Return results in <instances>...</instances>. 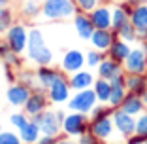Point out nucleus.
I'll list each match as a JSON object with an SVG mask.
<instances>
[{
	"label": "nucleus",
	"mask_w": 147,
	"mask_h": 144,
	"mask_svg": "<svg viewBox=\"0 0 147 144\" xmlns=\"http://www.w3.org/2000/svg\"><path fill=\"white\" fill-rule=\"evenodd\" d=\"M26 48H28V55H30V59H34L38 65L47 66L49 63L53 61V53L49 51V48L45 46L43 36H42V32H40V31H30Z\"/></svg>",
	"instance_id": "f257e3e1"
},
{
	"label": "nucleus",
	"mask_w": 147,
	"mask_h": 144,
	"mask_svg": "<svg viewBox=\"0 0 147 144\" xmlns=\"http://www.w3.org/2000/svg\"><path fill=\"white\" fill-rule=\"evenodd\" d=\"M123 66H125L126 74H145L147 72V44L145 42H142L140 46L130 49Z\"/></svg>",
	"instance_id": "f03ea898"
},
{
	"label": "nucleus",
	"mask_w": 147,
	"mask_h": 144,
	"mask_svg": "<svg viewBox=\"0 0 147 144\" xmlns=\"http://www.w3.org/2000/svg\"><path fill=\"white\" fill-rule=\"evenodd\" d=\"M76 2L72 0H43L42 12L49 19H64L76 13Z\"/></svg>",
	"instance_id": "7ed1b4c3"
},
{
	"label": "nucleus",
	"mask_w": 147,
	"mask_h": 144,
	"mask_svg": "<svg viewBox=\"0 0 147 144\" xmlns=\"http://www.w3.org/2000/svg\"><path fill=\"white\" fill-rule=\"evenodd\" d=\"M96 100H98V97H96L94 89H81V91H78L76 97L70 100L68 108L74 110V112L87 114V112H91V110L96 106Z\"/></svg>",
	"instance_id": "20e7f679"
},
{
	"label": "nucleus",
	"mask_w": 147,
	"mask_h": 144,
	"mask_svg": "<svg viewBox=\"0 0 147 144\" xmlns=\"http://www.w3.org/2000/svg\"><path fill=\"white\" fill-rule=\"evenodd\" d=\"M111 118H113V123H115V129L119 135L126 136V139L136 135V119L132 114H126L125 110L115 108L111 114Z\"/></svg>",
	"instance_id": "39448f33"
},
{
	"label": "nucleus",
	"mask_w": 147,
	"mask_h": 144,
	"mask_svg": "<svg viewBox=\"0 0 147 144\" xmlns=\"http://www.w3.org/2000/svg\"><path fill=\"white\" fill-rule=\"evenodd\" d=\"M34 123H38L40 131H42L43 135H49V136H55L57 133H59V129H61V125H62V123L59 121V118H57V114H53V112L36 114Z\"/></svg>",
	"instance_id": "423d86ee"
},
{
	"label": "nucleus",
	"mask_w": 147,
	"mask_h": 144,
	"mask_svg": "<svg viewBox=\"0 0 147 144\" xmlns=\"http://www.w3.org/2000/svg\"><path fill=\"white\" fill-rule=\"evenodd\" d=\"M111 82V93H109V102L108 104L111 108H119L123 102V99L126 97L128 89H126V76L125 74H119L115 78L109 80Z\"/></svg>",
	"instance_id": "0eeeda50"
},
{
	"label": "nucleus",
	"mask_w": 147,
	"mask_h": 144,
	"mask_svg": "<svg viewBox=\"0 0 147 144\" xmlns=\"http://www.w3.org/2000/svg\"><path fill=\"white\" fill-rule=\"evenodd\" d=\"M130 23L134 25L140 40H147V4L134 6L130 12Z\"/></svg>",
	"instance_id": "6e6552de"
},
{
	"label": "nucleus",
	"mask_w": 147,
	"mask_h": 144,
	"mask_svg": "<svg viewBox=\"0 0 147 144\" xmlns=\"http://www.w3.org/2000/svg\"><path fill=\"white\" fill-rule=\"evenodd\" d=\"M62 127H64V131L68 133V135H83V133L87 131V127H91V125L87 123L85 114L83 112H76V114L66 116Z\"/></svg>",
	"instance_id": "1a4fd4ad"
},
{
	"label": "nucleus",
	"mask_w": 147,
	"mask_h": 144,
	"mask_svg": "<svg viewBox=\"0 0 147 144\" xmlns=\"http://www.w3.org/2000/svg\"><path fill=\"white\" fill-rule=\"evenodd\" d=\"M113 129H115V123H113V118H109V116L96 118L91 123V133L98 136L100 140H109V136L113 135Z\"/></svg>",
	"instance_id": "9d476101"
},
{
	"label": "nucleus",
	"mask_w": 147,
	"mask_h": 144,
	"mask_svg": "<svg viewBox=\"0 0 147 144\" xmlns=\"http://www.w3.org/2000/svg\"><path fill=\"white\" fill-rule=\"evenodd\" d=\"M115 34L117 32L113 29H96L91 36V42L94 46V49L98 51H108L111 48V44L115 42Z\"/></svg>",
	"instance_id": "9b49d317"
},
{
	"label": "nucleus",
	"mask_w": 147,
	"mask_h": 144,
	"mask_svg": "<svg viewBox=\"0 0 147 144\" xmlns=\"http://www.w3.org/2000/svg\"><path fill=\"white\" fill-rule=\"evenodd\" d=\"M8 44H9V48H11L13 53H21L23 49L26 48V44H28V36H26L25 27L15 25V27L9 29L8 31Z\"/></svg>",
	"instance_id": "f8f14e48"
},
{
	"label": "nucleus",
	"mask_w": 147,
	"mask_h": 144,
	"mask_svg": "<svg viewBox=\"0 0 147 144\" xmlns=\"http://www.w3.org/2000/svg\"><path fill=\"white\" fill-rule=\"evenodd\" d=\"M111 13L113 8L109 6H98L91 12V21L94 25V29H111Z\"/></svg>",
	"instance_id": "ddd939ff"
},
{
	"label": "nucleus",
	"mask_w": 147,
	"mask_h": 144,
	"mask_svg": "<svg viewBox=\"0 0 147 144\" xmlns=\"http://www.w3.org/2000/svg\"><path fill=\"white\" fill-rule=\"evenodd\" d=\"M121 110H125L126 114H132V116H140V114L145 110V102H143V97L142 95H136V93H126V97L123 99Z\"/></svg>",
	"instance_id": "4468645a"
},
{
	"label": "nucleus",
	"mask_w": 147,
	"mask_h": 144,
	"mask_svg": "<svg viewBox=\"0 0 147 144\" xmlns=\"http://www.w3.org/2000/svg\"><path fill=\"white\" fill-rule=\"evenodd\" d=\"M87 63L85 55H83L79 49H70L64 57H62V68L68 70V72H78L81 70V66Z\"/></svg>",
	"instance_id": "2eb2a0df"
},
{
	"label": "nucleus",
	"mask_w": 147,
	"mask_h": 144,
	"mask_svg": "<svg viewBox=\"0 0 147 144\" xmlns=\"http://www.w3.org/2000/svg\"><path fill=\"white\" fill-rule=\"evenodd\" d=\"M123 63L115 61V59H111V57H108V59H104V61L98 65V74L100 78H106V80H111L115 78V76L123 74Z\"/></svg>",
	"instance_id": "dca6fc26"
},
{
	"label": "nucleus",
	"mask_w": 147,
	"mask_h": 144,
	"mask_svg": "<svg viewBox=\"0 0 147 144\" xmlns=\"http://www.w3.org/2000/svg\"><path fill=\"white\" fill-rule=\"evenodd\" d=\"M74 27H76L79 38H83V40H91L92 32L96 31L92 21H91V17L85 15V13H78V15L74 17Z\"/></svg>",
	"instance_id": "f3484780"
},
{
	"label": "nucleus",
	"mask_w": 147,
	"mask_h": 144,
	"mask_svg": "<svg viewBox=\"0 0 147 144\" xmlns=\"http://www.w3.org/2000/svg\"><path fill=\"white\" fill-rule=\"evenodd\" d=\"M68 93H70V83H66L64 78H59L55 83L49 85V97L53 102H64L68 99Z\"/></svg>",
	"instance_id": "a211bd4d"
},
{
	"label": "nucleus",
	"mask_w": 147,
	"mask_h": 144,
	"mask_svg": "<svg viewBox=\"0 0 147 144\" xmlns=\"http://www.w3.org/2000/svg\"><path fill=\"white\" fill-rule=\"evenodd\" d=\"M130 44L128 42H125V40H115L111 44V48L108 49V53H109V57L111 59H115V61H119V63H125L126 61V57H128V53H130Z\"/></svg>",
	"instance_id": "6ab92c4d"
},
{
	"label": "nucleus",
	"mask_w": 147,
	"mask_h": 144,
	"mask_svg": "<svg viewBox=\"0 0 147 144\" xmlns=\"http://www.w3.org/2000/svg\"><path fill=\"white\" fill-rule=\"evenodd\" d=\"M126 89L136 95H143L147 89V76L145 74H128L126 76Z\"/></svg>",
	"instance_id": "aec40b11"
},
{
	"label": "nucleus",
	"mask_w": 147,
	"mask_h": 144,
	"mask_svg": "<svg viewBox=\"0 0 147 144\" xmlns=\"http://www.w3.org/2000/svg\"><path fill=\"white\" fill-rule=\"evenodd\" d=\"M92 74L91 72H81V70H78V72H74V76L70 78V87L76 89V91H81V89H89L92 85Z\"/></svg>",
	"instance_id": "412c9836"
},
{
	"label": "nucleus",
	"mask_w": 147,
	"mask_h": 144,
	"mask_svg": "<svg viewBox=\"0 0 147 144\" xmlns=\"http://www.w3.org/2000/svg\"><path fill=\"white\" fill-rule=\"evenodd\" d=\"M28 97H30V93H28V87H25V85H15V87H11L8 91V100L13 106L26 104Z\"/></svg>",
	"instance_id": "4be33fe9"
},
{
	"label": "nucleus",
	"mask_w": 147,
	"mask_h": 144,
	"mask_svg": "<svg viewBox=\"0 0 147 144\" xmlns=\"http://www.w3.org/2000/svg\"><path fill=\"white\" fill-rule=\"evenodd\" d=\"M26 114H32V116H36V114H40L43 110V106H45V95H43L42 91H36L32 93L30 97H28V100H26Z\"/></svg>",
	"instance_id": "5701e85b"
},
{
	"label": "nucleus",
	"mask_w": 147,
	"mask_h": 144,
	"mask_svg": "<svg viewBox=\"0 0 147 144\" xmlns=\"http://www.w3.org/2000/svg\"><path fill=\"white\" fill-rule=\"evenodd\" d=\"M94 91H96V97L102 104L109 102V93H111V82L106 78H100L94 82Z\"/></svg>",
	"instance_id": "b1692460"
},
{
	"label": "nucleus",
	"mask_w": 147,
	"mask_h": 144,
	"mask_svg": "<svg viewBox=\"0 0 147 144\" xmlns=\"http://www.w3.org/2000/svg\"><path fill=\"white\" fill-rule=\"evenodd\" d=\"M59 78H62L57 70H53V68H42L38 72V80L42 82V85H45V87H49L51 83H55Z\"/></svg>",
	"instance_id": "393cba45"
},
{
	"label": "nucleus",
	"mask_w": 147,
	"mask_h": 144,
	"mask_svg": "<svg viewBox=\"0 0 147 144\" xmlns=\"http://www.w3.org/2000/svg\"><path fill=\"white\" fill-rule=\"evenodd\" d=\"M117 36H119V38L121 40H125V42H136V40H138V32H136V29H134V25H132V23H126V25H123L121 29H119V31H117Z\"/></svg>",
	"instance_id": "a878e982"
},
{
	"label": "nucleus",
	"mask_w": 147,
	"mask_h": 144,
	"mask_svg": "<svg viewBox=\"0 0 147 144\" xmlns=\"http://www.w3.org/2000/svg\"><path fill=\"white\" fill-rule=\"evenodd\" d=\"M38 135H40V127L38 123H26L25 127L21 129V139L25 140V142H34V140H38Z\"/></svg>",
	"instance_id": "bb28decb"
},
{
	"label": "nucleus",
	"mask_w": 147,
	"mask_h": 144,
	"mask_svg": "<svg viewBox=\"0 0 147 144\" xmlns=\"http://www.w3.org/2000/svg\"><path fill=\"white\" fill-rule=\"evenodd\" d=\"M136 135L147 136V112L145 110H143L138 116V119H136Z\"/></svg>",
	"instance_id": "cd10ccee"
},
{
	"label": "nucleus",
	"mask_w": 147,
	"mask_h": 144,
	"mask_svg": "<svg viewBox=\"0 0 147 144\" xmlns=\"http://www.w3.org/2000/svg\"><path fill=\"white\" fill-rule=\"evenodd\" d=\"M76 2V6H78L81 12H85V13H91L94 8H98V0H74Z\"/></svg>",
	"instance_id": "c85d7f7f"
},
{
	"label": "nucleus",
	"mask_w": 147,
	"mask_h": 144,
	"mask_svg": "<svg viewBox=\"0 0 147 144\" xmlns=\"http://www.w3.org/2000/svg\"><path fill=\"white\" fill-rule=\"evenodd\" d=\"M85 59H87V65H89V66H98L100 63L104 61L102 51H98V49H92V51H89Z\"/></svg>",
	"instance_id": "c756f323"
},
{
	"label": "nucleus",
	"mask_w": 147,
	"mask_h": 144,
	"mask_svg": "<svg viewBox=\"0 0 147 144\" xmlns=\"http://www.w3.org/2000/svg\"><path fill=\"white\" fill-rule=\"evenodd\" d=\"M0 144H21V139L9 131L0 133Z\"/></svg>",
	"instance_id": "7c9ffc66"
},
{
	"label": "nucleus",
	"mask_w": 147,
	"mask_h": 144,
	"mask_svg": "<svg viewBox=\"0 0 147 144\" xmlns=\"http://www.w3.org/2000/svg\"><path fill=\"white\" fill-rule=\"evenodd\" d=\"M9 23H11V13L8 12V10H0V32H4L6 29L9 27Z\"/></svg>",
	"instance_id": "2f4dec72"
},
{
	"label": "nucleus",
	"mask_w": 147,
	"mask_h": 144,
	"mask_svg": "<svg viewBox=\"0 0 147 144\" xmlns=\"http://www.w3.org/2000/svg\"><path fill=\"white\" fill-rule=\"evenodd\" d=\"M40 12V6L38 2H34V0H26V4H25V13L26 15H34V13Z\"/></svg>",
	"instance_id": "473e14b6"
},
{
	"label": "nucleus",
	"mask_w": 147,
	"mask_h": 144,
	"mask_svg": "<svg viewBox=\"0 0 147 144\" xmlns=\"http://www.w3.org/2000/svg\"><path fill=\"white\" fill-rule=\"evenodd\" d=\"M11 123H13L15 127H19V131H21V129H23V127H25L28 121H26L25 116H21V114H13V116H11Z\"/></svg>",
	"instance_id": "72a5a7b5"
},
{
	"label": "nucleus",
	"mask_w": 147,
	"mask_h": 144,
	"mask_svg": "<svg viewBox=\"0 0 147 144\" xmlns=\"http://www.w3.org/2000/svg\"><path fill=\"white\" fill-rule=\"evenodd\" d=\"M98 136H94L91 133V135H89V133H83L81 135V139H79V144H98Z\"/></svg>",
	"instance_id": "f704fd0d"
},
{
	"label": "nucleus",
	"mask_w": 147,
	"mask_h": 144,
	"mask_svg": "<svg viewBox=\"0 0 147 144\" xmlns=\"http://www.w3.org/2000/svg\"><path fill=\"white\" fill-rule=\"evenodd\" d=\"M38 144H57V140H55V136H49V135H45V139H42Z\"/></svg>",
	"instance_id": "c9c22d12"
},
{
	"label": "nucleus",
	"mask_w": 147,
	"mask_h": 144,
	"mask_svg": "<svg viewBox=\"0 0 147 144\" xmlns=\"http://www.w3.org/2000/svg\"><path fill=\"white\" fill-rule=\"evenodd\" d=\"M126 2H128L132 8H134V6H140V4H147V0H126Z\"/></svg>",
	"instance_id": "e433bc0d"
},
{
	"label": "nucleus",
	"mask_w": 147,
	"mask_h": 144,
	"mask_svg": "<svg viewBox=\"0 0 147 144\" xmlns=\"http://www.w3.org/2000/svg\"><path fill=\"white\" fill-rule=\"evenodd\" d=\"M57 144H74V142H72V140H59Z\"/></svg>",
	"instance_id": "4c0bfd02"
},
{
	"label": "nucleus",
	"mask_w": 147,
	"mask_h": 144,
	"mask_svg": "<svg viewBox=\"0 0 147 144\" xmlns=\"http://www.w3.org/2000/svg\"><path fill=\"white\" fill-rule=\"evenodd\" d=\"M142 97H143V102H145V108H147V89H145V93H143Z\"/></svg>",
	"instance_id": "58836bf2"
},
{
	"label": "nucleus",
	"mask_w": 147,
	"mask_h": 144,
	"mask_svg": "<svg viewBox=\"0 0 147 144\" xmlns=\"http://www.w3.org/2000/svg\"><path fill=\"white\" fill-rule=\"evenodd\" d=\"M6 2H8V0H0V10H2V8L6 6Z\"/></svg>",
	"instance_id": "ea45409f"
},
{
	"label": "nucleus",
	"mask_w": 147,
	"mask_h": 144,
	"mask_svg": "<svg viewBox=\"0 0 147 144\" xmlns=\"http://www.w3.org/2000/svg\"><path fill=\"white\" fill-rule=\"evenodd\" d=\"M111 2H115V4H121V2H125V0H111Z\"/></svg>",
	"instance_id": "a19ab883"
}]
</instances>
